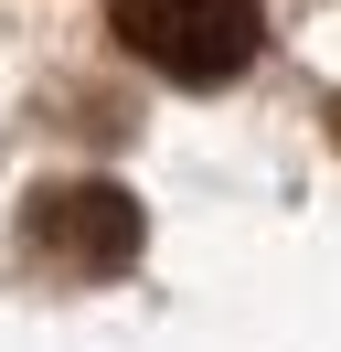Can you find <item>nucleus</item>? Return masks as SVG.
<instances>
[{"label":"nucleus","mask_w":341,"mask_h":352,"mask_svg":"<svg viewBox=\"0 0 341 352\" xmlns=\"http://www.w3.org/2000/svg\"><path fill=\"white\" fill-rule=\"evenodd\" d=\"M21 245L43 267H75V278H118L139 256V203L118 182H43L21 203Z\"/></svg>","instance_id":"2"},{"label":"nucleus","mask_w":341,"mask_h":352,"mask_svg":"<svg viewBox=\"0 0 341 352\" xmlns=\"http://www.w3.org/2000/svg\"><path fill=\"white\" fill-rule=\"evenodd\" d=\"M118 43L170 86H234L267 43L256 0H118Z\"/></svg>","instance_id":"1"}]
</instances>
